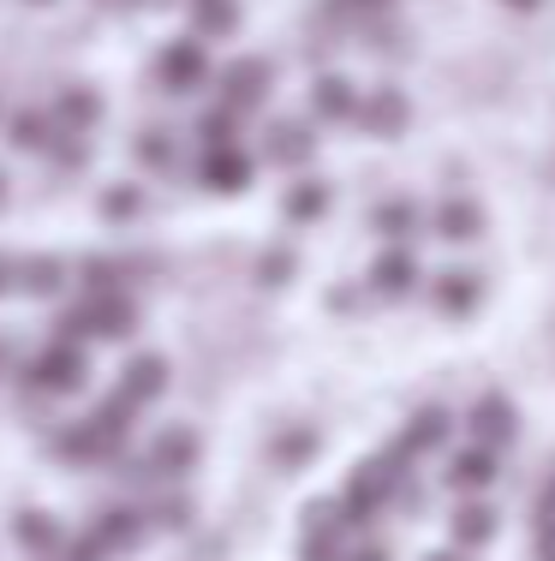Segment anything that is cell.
I'll return each instance as SVG.
<instances>
[{
  "instance_id": "obj_1",
  "label": "cell",
  "mask_w": 555,
  "mask_h": 561,
  "mask_svg": "<svg viewBox=\"0 0 555 561\" xmlns=\"http://www.w3.org/2000/svg\"><path fill=\"white\" fill-rule=\"evenodd\" d=\"M131 329H138V305L126 299V293H84L78 305H66L55 335L60 341H126Z\"/></svg>"
},
{
  "instance_id": "obj_2",
  "label": "cell",
  "mask_w": 555,
  "mask_h": 561,
  "mask_svg": "<svg viewBox=\"0 0 555 561\" xmlns=\"http://www.w3.org/2000/svg\"><path fill=\"white\" fill-rule=\"evenodd\" d=\"M401 466H406L401 448H389V454H377V460H359V466H352L347 490H340V514H347V526H365V519L377 514V507L389 502L394 490H401Z\"/></svg>"
},
{
  "instance_id": "obj_3",
  "label": "cell",
  "mask_w": 555,
  "mask_h": 561,
  "mask_svg": "<svg viewBox=\"0 0 555 561\" xmlns=\"http://www.w3.org/2000/svg\"><path fill=\"white\" fill-rule=\"evenodd\" d=\"M84 377H90L84 346L55 335V341L43 346V353L31 358V377H24V382H31L36 394H78V389H84Z\"/></svg>"
},
{
  "instance_id": "obj_4",
  "label": "cell",
  "mask_w": 555,
  "mask_h": 561,
  "mask_svg": "<svg viewBox=\"0 0 555 561\" xmlns=\"http://www.w3.org/2000/svg\"><path fill=\"white\" fill-rule=\"evenodd\" d=\"M466 431H472V443H484V448H508L513 436H520V407H513L501 389H490V394L472 400Z\"/></svg>"
},
{
  "instance_id": "obj_5",
  "label": "cell",
  "mask_w": 555,
  "mask_h": 561,
  "mask_svg": "<svg viewBox=\"0 0 555 561\" xmlns=\"http://www.w3.org/2000/svg\"><path fill=\"white\" fill-rule=\"evenodd\" d=\"M370 293H382V299H413L418 287H425V263H418L413 245H389L377 263H370Z\"/></svg>"
},
{
  "instance_id": "obj_6",
  "label": "cell",
  "mask_w": 555,
  "mask_h": 561,
  "mask_svg": "<svg viewBox=\"0 0 555 561\" xmlns=\"http://www.w3.org/2000/svg\"><path fill=\"white\" fill-rule=\"evenodd\" d=\"M155 78H162V90H197L209 78V60H204V36H180V43H167L162 55H155Z\"/></svg>"
},
{
  "instance_id": "obj_7",
  "label": "cell",
  "mask_w": 555,
  "mask_h": 561,
  "mask_svg": "<svg viewBox=\"0 0 555 561\" xmlns=\"http://www.w3.org/2000/svg\"><path fill=\"white\" fill-rule=\"evenodd\" d=\"M143 531H150V507L120 502V507H102L96 526H90V538H96L108 556H126V550H138V543H143Z\"/></svg>"
},
{
  "instance_id": "obj_8",
  "label": "cell",
  "mask_w": 555,
  "mask_h": 561,
  "mask_svg": "<svg viewBox=\"0 0 555 561\" xmlns=\"http://www.w3.org/2000/svg\"><path fill=\"white\" fill-rule=\"evenodd\" d=\"M269 84H275V66L245 55V60H233L228 72H221V102H228L233 114H245V108H257V102L269 96Z\"/></svg>"
},
{
  "instance_id": "obj_9",
  "label": "cell",
  "mask_w": 555,
  "mask_h": 561,
  "mask_svg": "<svg viewBox=\"0 0 555 561\" xmlns=\"http://www.w3.org/2000/svg\"><path fill=\"white\" fill-rule=\"evenodd\" d=\"M359 126L370 138H401V131L413 126V102L394 84H377V90H365V102H359Z\"/></svg>"
},
{
  "instance_id": "obj_10",
  "label": "cell",
  "mask_w": 555,
  "mask_h": 561,
  "mask_svg": "<svg viewBox=\"0 0 555 561\" xmlns=\"http://www.w3.org/2000/svg\"><path fill=\"white\" fill-rule=\"evenodd\" d=\"M430 305H436V317H472L484 305V275L478 270H442V275H430Z\"/></svg>"
},
{
  "instance_id": "obj_11",
  "label": "cell",
  "mask_w": 555,
  "mask_h": 561,
  "mask_svg": "<svg viewBox=\"0 0 555 561\" xmlns=\"http://www.w3.org/2000/svg\"><path fill=\"white\" fill-rule=\"evenodd\" d=\"M197 185L216 197H240L251 185V156L240 144H228V150H204V162H197Z\"/></svg>"
},
{
  "instance_id": "obj_12",
  "label": "cell",
  "mask_w": 555,
  "mask_h": 561,
  "mask_svg": "<svg viewBox=\"0 0 555 561\" xmlns=\"http://www.w3.org/2000/svg\"><path fill=\"white\" fill-rule=\"evenodd\" d=\"M263 156H269V168H305L316 156V131L305 119H275L263 131Z\"/></svg>"
},
{
  "instance_id": "obj_13",
  "label": "cell",
  "mask_w": 555,
  "mask_h": 561,
  "mask_svg": "<svg viewBox=\"0 0 555 561\" xmlns=\"http://www.w3.org/2000/svg\"><path fill=\"white\" fill-rule=\"evenodd\" d=\"M430 233H436V239H448V245H472V239L484 233V209L472 204V197L448 192L442 204L430 209Z\"/></svg>"
},
{
  "instance_id": "obj_14",
  "label": "cell",
  "mask_w": 555,
  "mask_h": 561,
  "mask_svg": "<svg viewBox=\"0 0 555 561\" xmlns=\"http://www.w3.org/2000/svg\"><path fill=\"white\" fill-rule=\"evenodd\" d=\"M131 407H150V400H162V389H167V358L162 353H138V358H126V370H120V382H114Z\"/></svg>"
},
{
  "instance_id": "obj_15",
  "label": "cell",
  "mask_w": 555,
  "mask_h": 561,
  "mask_svg": "<svg viewBox=\"0 0 555 561\" xmlns=\"http://www.w3.org/2000/svg\"><path fill=\"white\" fill-rule=\"evenodd\" d=\"M496 448H484V443H472V448H460V454H448V490H460V496H478V490H490L496 484Z\"/></svg>"
},
{
  "instance_id": "obj_16",
  "label": "cell",
  "mask_w": 555,
  "mask_h": 561,
  "mask_svg": "<svg viewBox=\"0 0 555 561\" xmlns=\"http://www.w3.org/2000/svg\"><path fill=\"white\" fill-rule=\"evenodd\" d=\"M448 431H454V419H448V407H418L413 419H406V431H401V448L406 460H418V454H436L448 443Z\"/></svg>"
},
{
  "instance_id": "obj_17",
  "label": "cell",
  "mask_w": 555,
  "mask_h": 561,
  "mask_svg": "<svg viewBox=\"0 0 555 561\" xmlns=\"http://www.w3.org/2000/svg\"><path fill=\"white\" fill-rule=\"evenodd\" d=\"M197 431H185V424H174V431H162L155 436V448H150V472L155 478H185L197 466Z\"/></svg>"
},
{
  "instance_id": "obj_18",
  "label": "cell",
  "mask_w": 555,
  "mask_h": 561,
  "mask_svg": "<svg viewBox=\"0 0 555 561\" xmlns=\"http://www.w3.org/2000/svg\"><path fill=\"white\" fill-rule=\"evenodd\" d=\"M359 90H352V78L340 72H316L311 78V114L316 119H359Z\"/></svg>"
},
{
  "instance_id": "obj_19",
  "label": "cell",
  "mask_w": 555,
  "mask_h": 561,
  "mask_svg": "<svg viewBox=\"0 0 555 561\" xmlns=\"http://www.w3.org/2000/svg\"><path fill=\"white\" fill-rule=\"evenodd\" d=\"M55 138H60V126H55V114H43V108H19L7 119V144L19 156H48Z\"/></svg>"
},
{
  "instance_id": "obj_20",
  "label": "cell",
  "mask_w": 555,
  "mask_h": 561,
  "mask_svg": "<svg viewBox=\"0 0 555 561\" xmlns=\"http://www.w3.org/2000/svg\"><path fill=\"white\" fill-rule=\"evenodd\" d=\"M328 204H335V185L316 173V180H293L287 185V197H281V216L293 221V227H305V221H323L328 216Z\"/></svg>"
},
{
  "instance_id": "obj_21",
  "label": "cell",
  "mask_w": 555,
  "mask_h": 561,
  "mask_svg": "<svg viewBox=\"0 0 555 561\" xmlns=\"http://www.w3.org/2000/svg\"><path fill=\"white\" fill-rule=\"evenodd\" d=\"M12 543H19V550H31L36 561L55 556L60 550V519L43 514V507H19V514H12Z\"/></svg>"
},
{
  "instance_id": "obj_22",
  "label": "cell",
  "mask_w": 555,
  "mask_h": 561,
  "mask_svg": "<svg viewBox=\"0 0 555 561\" xmlns=\"http://www.w3.org/2000/svg\"><path fill=\"white\" fill-rule=\"evenodd\" d=\"M448 531H454V550H484V543L496 538V507L466 496L454 507V519H448Z\"/></svg>"
},
{
  "instance_id": "obj_23",
  "label": "cell",
  "mask_w": 555,
  "mask_h": 561,
  "mask_svg": "<svg viewBox=\"0 0 555 561\" xmlns=\"http://www.w3.org/2000/svg\"><path fill=\"white\" fill-rule=\"evenodd\" d=\"M96 119H102V96L90 84H66L55 96V126L60 131H96Z\"/></svg>"
},
{
  "instance_id": "obj_24",
  "label": "cell",
  "mask_w": 555,
  "mask_h": 561,
  "mask_svg": "<svg viewBox=\"0 0 555 561\" xmlns=\"http://www.w3.org/2000/svg\"><path fill=\"white\" fill-rule=\"evenodd\" d=\"M66 280H72V270H66L60 257H48V251H36V257L19 263V293L24 299H55Z\"/></svg>"
},
{
  "instance_id": "obj_25",
  "label": "cell",
  "mask_w": 555,
  "mask_h": 561,
  "mask_svg": "<svg viewBox=\"0 0 555 561\" xmlns=\"http://www.w3.org/2000/svg\"><path fill=\"white\" fill-rule=\"evenodd\" d=\"M370 227H377L382 239H394V245H406V239L425 227V209H418L413 197H389V204L370 209Z\"/></svg>"
},
{
  "instance_id": "obj_26",
  "label": "cell",
  "mask_w": 555,
  "mask_h": 561,
  "mask_svg": "<svg viewBox=\"0 0 555 561\" xmlns=\"http://www.w3.org/2000/svg\"><path fill=\"white\" fill-rule=\"evenodd\" d=\"M316 448H323L316 424H293V431H281V436L269 443V466H275V472H299V466H305Z\"/></svg>"
},
{
  "instance_id": "obj_27",
  "label": "cell",
  "mask_w": 555,
  "mask_h": 561,
  "mask_svg": "<svg viewBox=\"0 0 555 561\" xmlns=\"http://www.w3.org/2000/svg\"><path fill=\"white\" fill-rule=\"evenodd\" d=\"M240 31V0H192V36H233Z\"/></svg>"
},
{
  "instance_id": "obj_28",
  "label": "cell",
  "mask_w": 555,
  "mask_h": 561,
  "mask_svg": "<svg viewBox=\"0 0 555 561\" xmlns=\"http://www.w3.org/2000/svg\"><path fill=\"white\" fill-rule=\"evenodd\" d=\"M131 270L120 257H78V270H72V280L84 293H120V280H126Z\"/></svg>"
},
{
  "instance_id": "obj_29",
  "label": "cell",
  "mask_w": 555,
  "mask_h": 561,
  "mask_svg": "<svg viewBox=\"0 0 555 561\" xmlns=\"http://www.w3.org/2000/svg\"><path fill=\"white\" fill-rule=\"evenodd\" d=\"M197 138H204V150H228V144H240V114H233L228 102L204 108L197 114Z\"/></svg>"
},
{
  "instance_id": "obj_30",
  "label": "cell",
  "mask_w": 555,
  "mask_h": 561,
  "mask_svg": "<svg viewBox=\"0 0 555 561\" xmlns=\"http://www.w3.org/2000/svg\"><path fill=\"white\" fill-rule=\"evenodd\" d=\"M131 156H138L150 173H174V138H167L162 126H150V131H138V144H131Z\"/></svg>"
},
{
  "instance_id": "obj_31",
  "label": "cell",
  "mask_w": 555,
  "mask_h": 561,
  "mask_svg": "<svg viewBox=\"0 0 555 561\" xmlns=\"http://www.w3.org/2000/svg\"><path fill=\"white\" fill-rule=\"evenodd\" d=\"M143 216V185H108L102 192V221H138Z\"/></svg>"
},
{
  "instance_id": "obj_32",
  "label": "cell",
  "mask_w": 555,
  "mask_h": 561,
  "mask_svg": "<svg viewBox=\"0 0 555 561\" xmlns=\"http://www.w3.org/2000/svg\"><path fill=\"white\" fill-rule=\"evenodd\" d=\"M293 270H299V257H293L287 245H269V251L257 257V280H263V287H287V280H293Z\"/></svg>"
},
{
  "instance_id": "obj_33",
  "label": "cell",
  "mask_w": 555,
  "mask_h": 561,
  "mask_svg": "<svg viewBox=\"0 0 555 561\" xmlns=\"http://www.w3.org/2000/svg\"><path fill=\"white\" fill-rule=\"evenodd\" d=\"M48 156H55V168H66V173L90 168V131H60Z\"/></svg>"
},
{
  "instance_id": "obj_34",
  "label": "cell",
  "mask_w": 555,
  "mask_h": 561,
  "mask_svg": "<svg viewBox=\"0 0 555 561\" xmlns=\"http://www.w3.org/2000/svg\"><path fill=\"white\" fill-rule=\"evenodd\" d=\"M185 519H192V502H185V496H167V502L150 507V526H167V531H174V526H185Z\"/></svg>"
},
{
  "instance_id": "obj_35",
  "label": "cell",
  "mask_w": 555,
  "mask_h": 561,
  "mask_svg": "<svg viewBox=\"0 0 555 561\" xmlns=\"http://www.w3.org/2000/svg\"><path fill=\"white\" fill-rule=\"evenodd\" d=\"M66 561H108V550H102V543H96V538H90V531H84V538H78V543H66Z\"/></svg>"
},
{
  "instance_id": "obj_36",
  "label": "cell",
  "mask_w": 555,
  "mask_h": 561,
  "mask_svg": "<svg viewBox=\"0 0 555 561\" xmlns=\"http://www.w3.org/2000/svg\"><path fill=\"white\" fill-rule=\"evenodd\" d=\"M340 12H365V19H377V12H389L394 0H335Z\"/></svg>"
},
{
  "instance_id": "obj_37",
  "label": "cell",
  "mask_w": 555,
  "mask_h": 561,
  "mask_svg": "<svg viewBox=\"0 0 555 561\" xmlns=\"http://www.w3.org/2000/svg\"><path fill=\"white\" fill-rule=\"evenodd\" d=\"M537 561H555V519L537 526Z\"/></svg>"
},
{
  "instance_id": "obj_38",
  "label": "cell",
  "mask_w": 555,
  "mask_h": 561,
  "mask_svg": "<svg viewBox=\"0 0 555 561\" xmlns=\"http://www.w3.org/2000/svg\"><path fill=\"white\" fill-rule=\"evenodd\" d=\"M544 519H555V472L544 478V496H537V526H544Z\"/></svg>"
},
{
  "instance_id": "obj_39",
  "label": "cell",
  "mask_w": 555,
  "mask_h": 561,
  "mask_svg": "<svg viewBox=\"0 0 555 561\" xmlns=\"http://www.w3.org/2000/svg\"><path fill=\"white\" fill-rule=\"evenodd\" d=\"M12 287H19V263H12V257H0V299H7Z\"/></svg>"
},
{
  "instance_id": "obj_40",
  "label": "cell",
  "mask_w": 555,
  "mask_h": 561,
  "mask_svg": "<svg viewBox=\"0 0 555 561\" xmlns=\"http://www.w3.org/2000/svg\"><path fill=\"white\" fill-rule=\"evenodd\" d=\"M347 561H389V550H382V543H365V550H352Z\"/></svg>"
},
{
  "instance_id": "obj_41",
  "label": "cell",
  "mask_w": 555,
  "mask_h": 561,
  "mask_svg": "<svg viewBox=\"0 0 555 561\" xmlns=\"http://www.w3.org/2000/svg\"><path fill=\"white\" fill-rule=\"evenodd\" d=\"M425 561H466V550H436V556H425Z\"/></svg>"
},
{
  "instance_id": "obj_42",
  "label": "cell",
  "mask_w": 555,
  "mask_h": 561,
  "mask_svg": "<svg viewBox=\"0 0 555 561\" xmlns=\"http://www.w3.org/2000/svg\"><path fill=\"white\" fill-rule=\"evenodd\" d=\"M501 7H513V12H532V7H544V0H501Z\"/></svg>"
},
{
  "instance_id": "obj_43",
  "label": "cell",
  "mask_w": 555,
  "mask_h": 561,
  "mask_svg": "<svg viewBox=\"0 0 555 561\" xmlns=\"http://www.w3.org/2000/svg\"><path fill=\"white\" fill-rule=\"evenodd\" d=\"M0 197H7V173H0Z\"/></svg>"
},
{
  "instance_id": "obj_44",
  "label": "cell",
  "mask_w": 555,
  "mask_h": 561,
  "mask_svg": "<svg viewBox=\"0 0 555 561\" xmlns=\"http://www.w3.org/2000/svg\"><path fill=\"white\" fill-rule=\"evenodd\" d=\"M31 7H48V0H31Z\"/></svg>"
},
{
  "instance_id": "obj_45",
  "label": "cell",
  "mask_w": 555,
  "mask_h": 561,
  "mask_svg": "<svg viewBox=\"0 0 555 561\" xmlns=\"http://www.w3.org/2000/svg\"><path fill=\"white\" fill-rule=\"evenodd\" d=\"M0 353H7V346H0Z\"/></svg>"
}]
</instances>
